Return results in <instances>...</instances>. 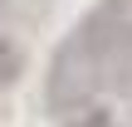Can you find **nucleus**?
<instances>
[{
  "label": "nucleus",
  "mask_w": 132,
  "mask_h": 127,
  "mask_svg": "<svg viewBox=\"0 0 132 127\" xmlns=\"http://www.w3.org/2000/svg\"><path fill=\"white\" fill-rule=\"evenodd\" d=\"M73 127H118V122H113L108 113H88V117H78Z\"/></svg>",
  "instance_id": "nucleus-1"
}]
</instances>
